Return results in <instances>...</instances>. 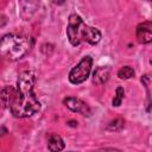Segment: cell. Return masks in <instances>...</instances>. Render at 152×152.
Here are the masks:
<instances>
[{
    "label": "cell",
    "mask_w": 152,
    "mask_h": 152,
    "mask_svg": "<svg viewBox=\"0 0 152 152\" xmlns=\"http://www.w3.org/2000/svg\"><path fill=\"white\" fill-rule=\"evenodd\" d=\"M137 39L140 44H148L152 40V24L144 21L137 26Z\"/></svg>",
    "instance_id": "obj_6"
},
{
    "label": "cell",
    "mask_w": 152,
    "mask_h": 152,
    "mask_svg": "<svg viewBox=\"0 0 152 152\" xmlns=\"http://www.w3.org/2000/svg\"><path fill=\"white\" fill-rule=\"evenodd\" d=\"M63 103H64L70 110L76 112V113H80V114H82V115L89 116L90 113H91L89 106H88L84 101H82V100H80V99H77V97H66V99L63 100Z\"/></svg>",
    "instance_id": "obj_5"
},
{
    "label": "cell",
    "mask_w": 152,
    "mask_h": 152,
    "mask_svg": "<svg viewBox=\"0 0 152 152\" xmlns=\"http://www.w3.org/2000/svg\"><path fill=\"white\" fill-rule=\"evenodd\" d=\"M70 152H74V151H70Z\"/></svg>",
    "instance_id": "obj_13"
},
{
    "label": "cell",
    "mask_w": 152,
    "mask_h": 152,
    "mask_svg": "<svg viewBox=\"0 0 152 152\" xmlns=\"http://www.w3.org/2000/svg\"><path fill=\"white\" fill-rule=\"evenodd\" d=\"M66 37L74 46H77L83 42L95 45L101 40V32L96 27L88 26L78 14L72 13L69 15Z\"/></svg>",
    "instance_id": "obj_2"
},
{
    "label": "cell",
    "mask_w": 152,
    "mask_h": 152,
    "mask_svg": "<svg viewBox=\"0 0 152 152\" xmlns=\"http://www.w3.org/2000/svg\"><path fill=\"white\" fill-rule=\"evenodd\" d=\"M124 96H125V90H124V88H122V87H118L116 90H115V96H114V99H113V101H112L113 106H114V107H119V106L121 104V102H122Z\"/></svg>",
    "instance_id": "obj_11"
},
{
    "label": "cell",
    "mask_w": 152,
    "mask_h": 152,
    "mask_svg": "<svg viewBox=\"0 0 152 152\" xmlns=\"http://www.w3.org/2000/svg\"><path fill=\"white\" fill-rule=\"evenodd\" d=\"M65 147L64 140L58 134H51L48 140V148L50 152H61Z\"/></svg>",
    "instance_id": "obj_9"
},
{
    "label": "cell",
    "mask_w": 152,
    "mask_h": 152,
    "mask_svg": "<svg viewBox=\"0 0 152 152\" xmlns=\"http://www.w3.org/2000/svg\"><path fill=\"white\" fill-rule=\"evenodd\" d=\"M34 83L36 76L32 71H24L19 75L17 80V95L10 107L11 113L15 118H28L40 109V102L33 91Z\"/></svg>",
    "instance_id": "obj_1"
},
{
    "label": "cell",
    "mask_w": 152,
    "mask_h": 152,
    "mask_svg": "<svg viewBox=\"0 0 152 152\" xmlns=\"http://www.w3.org/2000/svg\"><path fill=\"white\" fill-rule=\"evenodd\" d=\"M124 125H125V122H124L122 119H115V120L109 122V125L107 126V129L108 131H114V132L121 131L124 128Z\"/></svg>",
    "instance_id": "obj_12"
},
{
    "label": "cell",
    "mask_w": 152,
    "mask_h": 152,
    "mask_svg": "<svg viewBox=\"0 0 152 152\" xmlns=\"http://www.w3.org/2000/svg\"><path fill=\"white\" fill-rule=\"evenodd\" d=\"M118 76H119V78H121V80H128V78H131V77L134 76V70H133L132 66L125 65V66H122L121 69H119Z\"/></svg>",
    "instance_id": "obj_10"
},
{
    "label": "cell",
    "mask_w": 152,
    "mask_h": 152,
    "mask_svg": "<svg viewBox=\"0 0 152 152\" xmlns=\"http://www.w3.org/2000/svg\"><path fill=\"white\" fill-rule=\"evenodd\" d=\"M30 50V43L26 37L18 34H6L0 40V55L10 61L23 58Z\"/></svg>",
    "instance_id": "obj_3"
},
{
    "label": "cell",
    "mask_w": 152,
    "mask_h": 152,
    "mask_svg": "<svg viewBox=\"0 0 152 152\" xmlns=\"http://www.w3.org/2000/svg\"><path fill=\"white\" fill-rule=\"evenodd\" d=\"M17 88L12 86H6L0 89V107L1 108H10L15 99Z\"/></svg>",
    "instance_id": "obj_7"
},
{
    "label": "cell",
    "mask_w": 152,
    "mask_h": 152,
    "mask_svg": "<svg viewBox=\"0 0 152 152\" xmlns=\"http://www.w3.org/2000/svg\"><path fill=\"white\" fill-rule=\"evenodd\" d=\"M109 75H110V69L108 66H97L93 72V82L97 86H101L108 81Z\"/></svg>",
    "instance_id": "obj_8"
},
{
    "label": "cell",
    "mask_w": 152,
    "mask_h": 152,
    "mask_svg": "<svg viewBox=\"0 0 152 152\" xmlns=\"http://www.w3.org/2000/svg\"><path fill=\"white\" fill-rule=\"evenodd\" d=\"M91 66H93V58L90 56H86L83 57L77 64L76 66H74L69 74V81L72 84H80L82 82H84L88 77L89 74L91 71Z\"/></svg>",
    "instance_id": "obj_4"
}]
</instances>
